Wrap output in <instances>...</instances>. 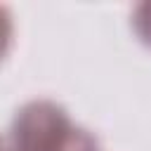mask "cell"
<instances>
[{
  "label": "cell",
  "instance_id": "3",
  "mask_svg": "<svg viewBox=\"0 0 151 151\" xmlns=\"http://www.w3.org/2000/svg\"><path fill=\"white\" fill-rule=\"evenodd\" d=\"M5 151H7V149H5Z\"/></svg>",
  "mask_w": 151,
  "mask_h": 151
},
{
  "label": "cell",
  "instance_id": "2",
  "mask_svg": "<svg viewBox=\"0 0 151 151\" xmlns=\"http://www.w3.org/2000/svg\"><path fill=\"white\" fill-rule=\"evenodd\" d=\"M134 31L142 38V42L151 45V2H144L134 12Z\"/></svg>",
  "mask_w": 151,
  "mask_h": 151
},
{
  "label": "cell",
  "instance_id": "1",
  "mask_svg": "<svg viewBox=\"0 0 151 151\" xmlns=\"http://www.w3.org/2000/svg\"><path fill=\"white\" fill-rule=\"evenodd\" d=\"M7 151H92V149L90 142L71 125L61 106L52 101H33L17 113Z\"/></svg>",
  "mask_w": 151,
  "mask_h": 151
}]
</instances>
